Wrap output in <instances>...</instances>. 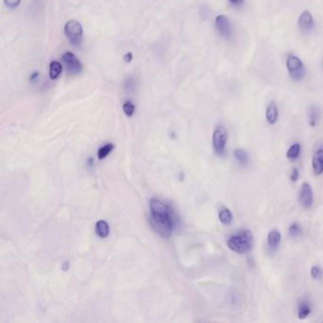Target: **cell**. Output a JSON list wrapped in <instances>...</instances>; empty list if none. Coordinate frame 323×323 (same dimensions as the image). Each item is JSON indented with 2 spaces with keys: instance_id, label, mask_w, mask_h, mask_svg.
<instances>
[{
  "instance_id": "1",
  "label": "cell",
  "mask_w": 323,
  "mask_h": 323,
  "mask_svg": "<svg viewBox=\"0 0 323 323\" xmlns=\"http://www.w3.org/2000/svg\"><path fill=\"white\" fill-rule=\"evenodd\" d=\"M253 243L254 237L249 229L238 231L237 233L228 238L227 241L228 248L237 254L248 253L253 247Z\"/></svg>"
},
{
  "instance_id": "2",
  "label": "cell",
  "mask_w": 323,
  "mask_h": 323,
  "mask_svg": "<svg viewBox=\"0 0 323 323\" xmlns=\"http://www.w3.org/2000/svg\"><path fill=\"white\" fill-rule=\"evenodd\" d=\"M151 226L162 237L169 238L172 232V222L170 214L159 215L153 214L150 216Z\"/></svg>"
},
{
  "instance_id": "3",
  "label": "cell",
  "mask_w": 323,
  "mask_h": 323,
  "mask_svg": "<svg viewBox=\"0 0 323 323\" xmlns=\"http://www.w3.org/2000/svg\"><path fill=\"white\" fill-rule=\"evenodd\" d=\"M65 34L73 46H81L83 40V27L80 22L76 20L68 21L65 25Z\"/></svg>"
},
{
  "instance_id": "4",
  "label": "cell",
  "mask_w": 323,
  "mask_h": 323,
  "mask_svg": "<svg viewBox=\"0 0 323 323\" xmlns=\"http://www.w3.org/2000/svg\"><path fill=\"white\" fill-rule=\"evenodd\" d=\"M286 67L288 73L295 81H300L305 75V67L303 61L294 54H290L286 58Z\"/></svg>"
},
{
  "instance_id": "5",
  "label": "cell",
  "mask_w": 323,
  "mask_h": 323,
  "mask_svg": "<svg viewBox=\"0 0 323 323\" xmlns=\"http://www.w3.org/2000/svg\"><path fill=\"white\" fill-rule=\"evenodd\" d=\"M228 139V133L227 128L223 125L216 126L213 131V135H212L213 149L216 154L222 155L223 153L225 152Z\"/></svg>"
},
{
  "instance_id": "6",
  "label": "cell",
  "mask_w": 323,
  "mask_h": 323,
  "mask_svg": "<svg viewBox=\"0 0 323 323\" xmlns=\"http://www.w3.org/2000/svg\"><path fill=\"white\" fill-rule=\"evenodd\" d=\"M62 60L67 67V73H69L70 75H77L83 71V65L81 61L72 52H66L63 55Z\"/></svg>"
},
{
  "instance_id": "7",
  "label": "cell",
  "mask_w": 323,
  "mask_h": 323,
  "mask_svg": "<svg viewBox=\"0 0 323 323\" xmlns=\"http://www.w3.org/2000/svg\"><path fill=\"white\" fill-rule=\"evenodd\" d=\"M299 201L304 209H309L314 203V192L311 185L307 182H304L301 186Z\"/></svg>"
},
{
  "instance_id": "8",
  "label": "cell",
  "mask_w": 323,
  "mask_h": 323,
  "mask_svg": "<svg viewBox=\"0 0 323 323\" xmlns=\"http://www.w3.org/2000/svg\"><path fill=\"white\" fill-rule=\"evenodd\" d=\"M215 25L219 33L224 37H229L231 34L230 21L226 15L220 14L215 18Z\"/></svg>"
},
{
  "instance_id": "9",
  "label": "cell",
  "mask_w": 323,
  "mask_h": 323,
  "mask_svg": "<svg viewBox=\"0 0 323 323\" xmlns=\"http://www.w3.org/2000/svg\"><path fill=\"white\" fill-rule=\"evenodd\" d=\"M312 168L316 175L323 173V143L317 149L312 159Z\"/></svg>"
},
{
  "instance_id": "10",
  "label": "cell",
  "mask_w": 323,
  "mask_h": 323,
  "mask_svg": "<svg viewBox=\"0 0 323 323\" xmlns=\"http://www.w3.org/2000/svg\"><path fill=\"white\" fill-rule=\"evenodd\" d=\"M298 24L300 29L304 31H309L314 28V18L312 13L309 10H304L300 15Z\"/></svg>"
},
{
  "instance_id": "11",
  "label": "cell",
  "mask_w": 323,
  "mask_h": 323,
  "mask_svg": "<svg viewBox=\"0 0 323 323\" xmlns=\"http://www.w3.org/2000/svg\"><path fill=\"white\" fill-rule=\"evenodd\" d=\"M150 209L153 214L159 215H168L170 214V209L168 206L159 199H152L150 201Z\"/></svg>"
},
{
  "instance_id": "12",
  "label": "cell",
  "mask_w": 323,
  "mask_h": 323,
  "mask_svg": "<svg viewBox=\"0 0 323 323\" xmlns=\"http://www.w3.org/2000/svg\"><path fill=\"white\" fill-rule=\"evenodd\" d=\"M282 242V234L279 230H271L267 235V245L270 250L275 251Z\"/></svg>"
},
{
  "instance_id": "13",
  "label": "cell",
  "mask_w": 323,
  "mask_h": 323,
  "mask_svg": "<svg viewBox=\"0 0 323 323\" xmlns=\"http://www.w3.org/2000/svg\"><path fill=\"white\" fill-rule=\"evenodd\" d=\"M278 118H279V109H278V106L276 105L274 102H271L267 108H266V122L271 125L275 124L278 121Z\"/></svg>"
},
{
  "instance_id": "14",
  "label": "cell",
  "mask_w": 323,
  "mask_h": 323,
  "mask_svg": "<svg viewBox=\"0 0 323 323\" xmlns=\"http://www.w3.org/2000/svg\"><path fill=\"white\" fill-rule=\"evenodd\" d=\"M95 230L98 236H100L101 238H106L109 234L110 228H109V225L106 221L100 220L96 224Z\"/></svg>"
},
{
  "instance_id": "15",
  "label": "cell",
  "mask_w": 323,
  "mask_h": 323,
  "mask_svg": "<svg viewBox=\"0 0 323 323\" xmlns=\"http://www.w3.org/2000/svg\"><path fill=\"white\" fill-rule=\"evenodd\" d=\"M218 218L223 225L228 226L232 222L233 215H232V212L230 211V209L224 207L219 210Z\"/></svg>"
},
{
  "instance_id": "16",
  "label": "cell",
  "mask_w": 323,
  "mask_h": 323,
  "mask_svg": "<svg viewBox=\"0 0 323 323\" xmlns=\"http://www.w3.org/2000/svg\"><path fill=\"white\" fill-rule=\"evenodd\" d=\"M320 119V109L316 106H311L308 110V121L311 127H316Z\"/></svg>"
},
{
  "instance_id": "17",
  "label": "cell",
  "mask_w": 323,
  "mask_h": 323,
  "mask_svg": "<svg viewBox=\"0 0 323 323\" xmlns=\"http://www.w3.org/2000/svg\"><path fill=\"white\" fill-rule=\"evenodd\" d=\"M311 312H312V308H311V305L309 304V303L302 302L299 305L298 318L300 320H304L311 314Z\"/></svg>"
},
{
  "instance_id": "18",
  "label": "cell",
  "mask_w": 323,
  "mask_h": 323,
  "mask_svg": "<svg viewBox=\"0 0 323 323\" xmlns=\"http://www.w3.org/2000/svg\"><path fill=\"white\" fill-rule=\"evenodd\" d=\"M63 71V66L57 62V61H52L49 65V77L52 80L57 79L60 76V74Z\"/></svg>"
},
{
  "instance_id": "19",
  "label": "cell",
  "mask_w": 323,
  "mask_h": 323,
  "mask_svg": "<svg viewBox=\"0 0 323 323\" xmlns=\"http://www.w3.org/2000/svg\"><path fill=\"white\" fill-rule=\"evenodd\" d=\"M301 150H302V145L300 143H294L287 150V152H286V158L289 161H295V160H297L299 158L300 154H301Z\"/></svg>"
},
{
  "instance_id": "20",
  "label": "cell",
  "mask_w": 323,
  "mask_h": 323,
  "mask_svg": "<svg viewBox=\"0 0 323 323\" xmlns=\"http://www.w3.org/2000/svg\"><path fill=\"white\" fill-rule=\"evenodd\" d=\"M233 155H234V158L237 161L238 163H240L242 166H245L248 163V155L244 149H241V148L235 149Z\"/></svg>"
},
{
  "instance_id": "21",
  "label": "cell",
  "mask_w": 323,
  "mask_h": 323,
  "mask_svg": "<svg viewBox=\"0 0 323 323\" xmlns=\"http://www.w3.org/2000/svg\"><path fill=\"white\" fill-rule=\"evenodd\" d=\"M114 149V145L112 143H108V144H105L103 147L100 148L99 152H98V158L99 160H104L105 159L111 151Z\"/></svg>"
},
{
  "instance_id": "22",
  "label": "cell",
  "mask_w": 323,
  "mask_h": 323,
  "mask_svg": "<svg viewBox=\"0 0 323 323\" xmlns=\"http://www.w3.org/2000/svg\"><path fill=\"white\" fill-rule=\"evenodd\" d=\"M288 232H289V235H290L292 238L299 237V236L302 234V228H301L300 224L297 223V222L292 223V224L289 226Z\"/></svg>"
},
{
  "instance_id": "23",
  "label": "cell",
  "mask_w": 323,
  "mask_h": 323,
  "mask_svg": "<svg viewBox=\"0 0 323 323\" xmlns=\"http://www.w3.org/2000/svg\"><path fill=\"white\" fill-rule=\"evenodd\" d=\"M123 107H124V113L126 114V116H128V117L133 116L134 112H135V105L132 102H130V101L125 102Z\"/></svg>"
},
{
  "instance_id": "24",
  "label": "cell",
  "mask_w": 323,
  "mask_h": 323,
  "mask_svg": "<svg viewBox=\"0 0 323 323\" xmlns=\"http://www.w3.org/2000/svg\"><path fill=\"white\" fill-rule=\"evenodd\" d=\"M310 273H311V276L313 277L314 279L319 280V279H321L323 277V269L319 266H312V268L310 270Z\"/></svg>"
},
{
  "instance_id": "25",
  "label": "cell",
  "mask_w": 323,
  "mask_h": 323,
  "mask_svg": "<svg viewBox=\"0 0 323 323\" xmlns=\"http://www.w3.org/2000/svg\"><path fill=\"white\" fill-rule=\"evenodd\" d=\"M4 3L9 9H15L19 6L21 0H4Z\"/></svg>"
},
{
  "instance_id": "26",
  "label": "cell",
  "mask_w": 323,
  "mask_h": 323,
  "mask_svg": "<svg viewBox=\"0 0 323 323\" xmlns=\"http://www.w3.org/2000/svg\"><path fill=\"white\" fill-rule=\"evenodd\" d=\"M125 88L128 90V91H134L135 88H136V82L134 80L133 78H128L125 82Z\"/></svg>"
},
{
  "instance_id": "27",
  "label": "cell",
  "mask_w": 323,
  "mask_h": 323,
  "mask_svg": "<svg viewBox=\"0 0 323 323\" xmlns=\"http://www.w3.org/2000/svg\"><path fill=\"white\" fill-rule=\"evenodd\" d=\"M300 177V171L297 167H294L291 171V174H290V180L292 182H297Z\"/></svg>"
},
{
  "instance_id": "28",
  "label": "cell",
  "mask_w": 323,
  "mask_h": 323,
  "mask_svg": "<svg viewBox=\"0 0 323 323\" xmlns=\"http://www.w3.org/2000/svg\"><path fill=\"white\" fill-rule=\"evenodd\" d=\"M132 59H133V54L131 52H128L124 55V60L126 63H130L132 61Z\"/></svg>"
},
{
  "instance_id": "29",
  "label": "cell",
  "mask_w": 323,
  "mask_h": 323,
  "mask_svg": "<svg viewBox=\"0 0 323 323\" xmlns=\"http://www.w3.org/2000/svg\"><path fill=\"white\" fill-rule=\"evenodd\" d=\"M39 76V73L38 72H34L32 75H31V77H30V79H29V81L30 82H33L34 80H36L37 78H38Z\"/></svg>"
},
{
  "instance_id": "30",
  "label": "cell",
  "mask_w": 323,
  "mask_h": 323,
  "mask_svg": "<svg viewBox=\"0 0 323 323\" xmlns=\"http://www.w3.org/2000/svg\"><path fill=\"white\" fill-rule=\"evenodd\" d=\"M243 0H229V2L232 4V5H239L242 3Z\"/></svg>"
}]
</instances>
